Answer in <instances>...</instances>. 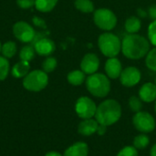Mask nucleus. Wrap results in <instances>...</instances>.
<instances>
[{
    "mask_svg": "<svg viewBox=\"0 0 156 156\" xmlns=\"http://www.w3.org/2000/svg\"><path fill=\"white\" fill-rule=\"evenodd\" d=\"M122 116V107L121 104L112 99L105 100L99 106H97V111L95 113V120L99 124L111 126L117 122Z\"/></svg>",
    "mask_w": 156,
    "mask_h": 156,
    "instance_id": "nucleus-2",
    "label": "nucleus"
},
{
    "mask_svg": "<svg viewBox=\"0 0 156 156\" xmlns=\"http://www.w3.org/2000/svg\"><path fill=\"white\" fill-rule=\"evenodd\" d=\"M105 72L109 79L116 80L120 78L122 71V62L120 61L117 57L115 58H109L105 63Z\"/></svg>",
    "mask_w": 156,
    "mask_h": 156,
    "instance_id": "nucleus-13",
    "label": "nucleus"
},
{
    "mask_svg": "<svg viewBox=\"0 0 156 156\" xmlns=\"http://www.w3.org/2000/svg\"><path fill=\"white\" fill-rule=\"evenodd\" d=\"M16 4L22 9H28L35 6V0H16Z\"/></svg>",
    "mask_w": 156,
    "mask_h": 156,
    "instance_id": "nucleus-31",
    "label": "nucleus"
},
{
    "mask_svg": "<svg viewBox=\"0 0 156 156\" xmlns=\"http://www.w3.org/2000/svg\"><path fill=\"white\" fill-rule=\"evenodd\" d=\"M141 78H142V74L139 69L131 66L122 69V74L120 76V80L123 86L131 88L137 85L140 82Z\"/></svg>",
    "mask_w": 156,
    "mask_h": 156,
    "instance_id": "nucleus-10",
    "label": "nucleus"
},
{
    "mask_svg": "<svg viewBox=\"0 0 156 156\" xmlns=\"http://www.w3.org/2000/svg\"><path fill=\"white\" fill-rule=\"evenodd\" d=\"M75 7L82 13H91L94 11V4L91 0H75Z\"/></svg>",
    "mask_w": 156,
    "mask_h": 156,
    "instance_id": "nucleus-21",
    "label": "nucleus"
},
{
    "mask_svg": "<svg viewBox=\"0 0 156 156\" xmlns=\"http://www.w3.org/2000/svg\"><path fill=\"white\" fill-rule=\"evenodd\" d=\"M100 68V58L94 53H87L80 61V69L86 75H91L98 71Z\"/></svg>",
    "mask_w": 156,
    "mask_h": 156,
    "instance_id": "nucleus-11",
    "label": "nucleus"
},
{
    "mask_svg": "<svg viewBox=\"0 0 156 156\" xmlns=\"http://www.w3.org/2000/svg\"><path fill=\"white\" fill-rule=\"evenodd\" d=\"M106 132H107V126L99 124V127H98V130H97V133L99 135H103Z\"/></svg>",
    "mask_w": 156,
    "mask_h": 156,
    "instance_id": "nucleus-34",
    "label": "nucleus"
},
{
    "mask_svg": "<svg viewBox=\"0 0 156 156\" xmlns=\"http://www.w3.org/2000/svg\"><path fill=\"white\" fill-rule=\"evenodd\" d=\"M45 156H63V155H62L61 154L58 153V152H55V151H50V152L47 153Z\"/></svg>",
    "mask_w": 156,
    "mask_h": 156,
    "instance_id": "nucleus-36",
    "label": "nucleus"
},
{
    "mask_svg": "<svg viewBox=\"0 0 156 156\" xmlns=\"http://www.w3.org/2000/svg\"><path fill=\"white\" fill-rule=\"evenodd\" d=\"M93 21L100 29L109 32L116 27L117 16L111 9L101 7L94 11Z\"/></svg>",
    "mask_w": 156,
    "mask_h": 156,
    "instance_id": "nucleus-6",
    "label": "nucleus"
},
{
    "mask_svg": "<svg viewBox=\"0 0 156 156\" xmlns=\"http://www.w3.org/2000/svg\"><path fill=\"white\" fill-rule=\"evenodd\" d=\"M32 46L34 47L37 54L45 57H49L51 54L54 53L56 49L55 42L52 39L46 37L37 40L34 44H32Z\"/></svg>",
    "mask_w": 156,
    "mask_h": 156,
    "instance_id": "nucleus-12",
    "label": "nucleus"
},
{
    "mask_svg": "<svg viewBox=\"0 0 156 156\" xmlns=\"http://www.w3.org/2000/svg\"><path fill=\"white\" fill-rule=\"evenodd\" d=\"M89 147L83 142H77L68 147L63 156H88Z\"/></svg>",
    "mask_w": 156,
    "mask_h": 156,
    "instance_id": "nucleus-16",
    "label": "nucleus"
},
{
    "mask_svg": "<svg viewBox=\"0 0 156 156\" xmlns=\"http://www.w3.org/2000/svg\"><path fill=\"white\" fill-rule=\"evenodd\" d=\"M148 40L149 42L156 47V20H153L148 27Z\"/></svg>",
    "mask_w": 156,
    "mask_h": 156,
    "instance_id": "nucleus-29",
    "label": "nucleus"
},
{
    "mask_svg": "<svg viewBox=\"0 0 156 156\" xmlns=\"http://www.w3.org/2000/svg\"><path fill=\"white\" fill-rule=\"evenodd\" d=\"M139 98L144 102L156 101V85L152 82L144 83L139 90Z\"/></svg>",
    "mask_w": 156,
    "mask_h": 156,
    "instance_id": "nucleus-15",
    "label": "nucleus"
},
{
    "mask_svg": "<svg viewBox=\"0 0 156 156\" xmlns=\"http://www.w3.org/2000/svg\"><path fill=\"white\" fill-rule=\"evenodd\" d=\"M117 156H138V152L134 146H126L118 153Z\"/></svg>",
    "mask_w": 156,
    "mask_h": 156,
    "instance_id": "nucleus-30",
    "label": "nucleus"
},
{
    "mask_svg": "<svg viewBox=\"0 0 156 156\" xmlns=\"http://www.w3.org/2000/svg\"><path fill=\"white\" fill-rule=\"evenodd\" d=\"M154 109H155V112H156V101H155V107H154Z\"/></svg>",
    "mask_w": 156,
    "mask_h": 156,
    "instance_id": "nucleus-39",
    "label": "nucleus"
},
{
    "mask_svg": "<svg viewBox=\"0 0 156 156\" xmlns=\"http://www.w3.org/2000/svg\"><path fill=\"white\" fill-rule=\"evenodd\" d=\"M98 46L107 58H115L122 51V41L119 37L112 32H104L98 38Z\"/></svg>",
    "mask_w": 156,
    "mask_h": 156,
    "instance_id": "nucleus-4",
    "label": "nucleus"
},
{
    "mask_svg": "<svg viewBox=\"0 0 156 156\" xmlns=\"http://www.w3.org/2000/svg\"><path fill=\"white\" fill-rule=\"evenodd\" d=\"M58 0H35V7L37 11L47 13L52 11Z\"/></svg>",
    "mask_w": 156,
    "mask_h": 156,
    "instance_id": "nucleus-20",
    "label": "nucleus"
},
{
    "mask_svg": "<svg viewBox=\"0 0 156 156\" xmlns=\"http://www.w3.org/2000/svg\"><path fill=\"white\" fill-rule=\"evenodd\" d=\"M148 16L152 20H156V4L152 5L148 8Z\"/></svg>",
    "mask_w": 156,
    "mask_h": 156,
    "instance_id": "nucleus-33",
    "label": "nucleus"
},
{
    "mask_svg": "<svg viewBox=\"0 0 156 156\" xmlns=\"http://www.w3.org/2000/svg\"><path fill=\"white\" fill-rule=\"evenodd\" d=\"M48 84V76L42 69H36L29 71V73L23 79L24 88L32 92H38L44 90Z\"/></svg>",
    "mask_w": 156,
    "mask_h": 156,
    "instance_id": "nucleus-5",
    "label": "nucleus"
},
{
    "mask_svg": "<svg viewBox=\"0 0 156 156\" xmlns=\"http://www.w3.org/2000/svg\"><path fill=\"white\" fill-rule=\"evenodd\" d=\"M86 74L80 69H75L70 71L68 76H67V80L69 81V84L73 85V86H80L81 85L84 81H86Z\"/></svg>",
    "mask_w": 156,
    "mask_h": 156,
    "instance_id": "nucleus-19",
    "label": "nucleus"
},
{
    "mask_svg": "<svg viewBox=\"0 0 156 156\" xmlns=\"http://www.w3.org/2000/svg\"><path fill=\"white\" fill-rule=\"evenodd\" d=\"M133 123L136 130L143 133H148L155 129V120L150 113L146 112H136L133 118Z\"/></svg>",
    "mask_w": 156,
    "mask_h": 156,
    "instance_id": "nucleus-8",
    "label": "nucleus"
},
{
    "mask_svg": "<svg viewBox=\"0 0 156 156\" xmlns=\"http://www.w3.org/2000/svg\"><path fill=\"white\" fill-rule=\"evenodd\" d=\"M1 48H2V45H1V42H0V52H1Z\"/></svg>",
    "mask_w": 156,
    "mask_h": 156,
    "instance_id": "nucleus-38",
    "label": "nucleus"
},
{
    "mask_svg": "<svg viewBox=\"0 0 156 156\" xmlns=\"http://www.w3.org/2000/svg\"><path fill=\"white\" fill-rule=\"evenodd\" d=\"M129 106L133 112H139L143 108V101L137 96H132L129 100Z\"/></svg>",
    "mask_w": 156,
    "mask_h": 156,
    "instance_id": "nucleus-28",
    "label": "nucleus"
},
{
    "mask_svg": "<svg viewBox=\"0 0 156 156\" xmlns=\"http://www.w3.org/2000/svg\"><path fill=\"white\" fill-rule=\"evenodd\" d=\"M99 127V122L90 118V119H85L82 122H80L78 126V132L80 134L83 136H90L97 133Z\"/></svg>",
    "mask_w": 156,
    "mask_h": 156,
    "instance_id": "nucleus-14",
    "label": "nucleus"
},
{
    "mask_svg": "<svg viewBox=\"0 0 156 156\" xmlns=\"http://www.w3.org/2000/svg\"><path fill=\"white\" fill-rule=\"evenodd\" d=\"M145 64L149 69L156 71V47L149 50L145 56Z\"/></svg>",
    "mask_w": 156,
    "mask_h": 156,
    "instance_id": "nucleus-26",
    "label": "nucleus"
},
{
    "mask_svg": "<svg viewBox=\"0 0 156 156\" xmlns=\"http://www.w3.org/2000/svg\"><path fill=\"white\" fill-rule=\"evenodd\" d=\"M149 143H150V139L145 133H141L133 139V146L139 150L146 148Z\"/></svg>",
    "mask_w": 156,
    "mask_h": 156,
    "instance_id": "nucleus-24",
    "label": "nucleus"
},
{
    "mask_svg": "<svg viewBox=\"0 0 156 156\" xmlns=\"http://www.w3.org/2000/svg\"><path fill=\"white\" fill-rule=\"evenodd\" d=\"M36 51L35 48L32 45H27L25 47H23L20 51H19V58L21 60H25V61H28L30 62L34 57H35Z\"/></svg>",
    "mask_w": 156,
    "mask_h": 156,
    "instance_id": "nucleus-23",
    "label": "nucleus"
},
{
    "mask_svg": "<svg viewBox=\"0 0 156 156\" xmlns=\"http://www.w3.org/2000/svg\"><path fill=\"white\" fill-rule=\"evenodd\" d=\"M75 111L78 116L82 120L90 119L95 116L97 105L90 98L82 96L77 100L75 104Z\"/></svg>",
    "mask_w": 156,
    "mask_h": 156,
    "instance_id": "nucleus-7",
    "label": "nucleus"
},
{
    "mask_svg": "<svg viewBox=\"0 0 156 156\" xmlns=\"http://www.w3.org/2000/svg\"><path fill=\"white\" fill-rule=\"evenodd\" d=\"M142 27V22L138 16H131L124 22V29L129 34H137Z\"/></svg>",
    "mask_w": 156,
    "mask_h": 156,
    "instance_id": "nucleus-18",
    "label": "nucleus"
},
{
    "mask_svg": "<svg viewBox=\"0 0 156 156\" xmlns=\"http://www.w3.org/2000/svg\"><path fill=\"white\" fill-rule=\"evenodd\" d=\"M33 23L37 26V27H42V28H47V26H46V23L45 21L42 19V18H39L37 16H34L33 17Z\"/></svg>",
    "mask_w": 156,
    "mask_h": 156,
    "instance_id": "nucleus-32",
    "label": "nucleus"
},
{
    "mask_svg": "<svg viewBox=\"0 0 156 156\" xmlns=\"http://www.w3.org/2000/svg\"><path fill=\"white\" fill-rule=\"evenodd\" d=\"M154 84H155V85H156V77H155V83H154Z\"/></svg>",
    "mask_w": 156,
    "mask_h": 156,
    "instance_id": "nucleus-40",
    "label": "nucleus"
},
{
    "mask_svg": "<svg viewBox=\"0 0 156 156\" xmlns=\"http://www.w3.org/2000/svg\"><path fill=\"white\" fill-rule=\"evenodd\" d=\"M9 61L6 58L0 56V81L5 80L9 73Z\"/></svg>",
    "mask_w": 156,
    "mask_h": 156,
    "instance_id": "nucleus-27",
    "label": "nucleus"
},
{
    "mask_svg": "<svg viewBox=\"0 0 156 156\" xmlns=\"http://www.w3.org/2000/svg\"><path fill=\"white\" fill-rule=\"evenodd\" d=\"M137 12H138V15H139V16H140V17H146V16H148V13H147V12H145L144 9L139 8Z\"/></svg>",
    "mask_w": 156,
    "mask_h": 156,
    "instance_id": "nucleus-35",
    "label": "nucleus"
},
{
    "mask_svg": "<svg viewBox=\"0 0 156 156\" xmlns=\"http://www.w3.org/2000/svg\"><path fill=\"white\" fill-rule=\"evenodd\" d=\"M150 42L144 36L128 34L122 41V52L129 59L138 60L144 58L150 50Z\"/></svg>",
    "mask_w": 156,
    "mask_h": 156,
    "instance_id": "nucleus-1",
    "label": "nucleus"
},
{
    "mask_svg": "<svg viewBox=\"0 0 156 156\" xmlns=\"http://www.w3.org/2000/svg\"><path fill=\"white\" fill-rule=\"evenodd\" d=\"M86 88L92 96L104 98L111 90V81L107 75L96 72L86 79Z\"/></svg>",
    "mask_w": 156,
    "mask_h": 156,
    "instance_id": "nucleus-3",
    "label": "nucleus"
},
{
    "mask_svg": "<svg viewBox=\"0 0 156 156\" xmlns=\"http://www.w3.org/2000/svg\"><path fill=\"white\" fill-rule=\"evenodd\" d=\"M150 155L156 156V144L152 147V149H151V151H150Z\"/></svg>",
    "mask_w": 156,
    "mask_h": 156,
    "instance_id": "nucleus-37",
    "label": "nucleus"
},
{
    "mask_svg": "<svg viewBox=\"0 0 156 156\" xmlns=\"http://www.w3.org/2000/svg\"><path fill=\"white\" fill-rule=\"evenodd\" d=\"M1 53L3 54V57L6 58H11L15 56L16 53V45L13 41H7L2 45L1 48Z\"/></svg>",
    "mask_w": 156,
    "mask_h": 156,
    "instance_id": "nucleus-22",
    "label": "nucleus"
},
{
    "mask_svg": "<svg viewBox=\"0 0 156 156\" xmlns=\"http://www.w3.org/2000/svg\"><path fill=\"white\" fill-rule=\"evenodd\" d=\"M58 66V61L54 57H48L44 59L42 62V70H44L46 73H50L56 69Z\"/></svg>",
    "mask_w": 156,
    "mask_h": 156,
    "instance_id": "nucleus-25",
    "label": "nucleus"
},
{
    "mask_svg": "<svg viewBox=\"0 0 156 156\" xmlns=\"http://www.w3.org/2000/svg\"><path fill=\"white\" fill-rule=\"evenodd\" d=\"M13 34L16 39L23 43H32L36 31L26 21H17L13 26Z\"/></svg>",
    "mask_w": 156,
    "mask_h": 156,
    "instance_id": "nucleus-9",
    "label": "nucleus"
},
{
    "mask_svg": "<svg viewBox=\"0 0 156 156\" xmlns=\"http://www.w3.org/2000/svg\"><path fill=\"white\" fill-rule=\"evenodd\" d=\"M29 69H30L29 62L25 60H20L19 62L16 63L12 68L11 74L13 77L16 79H21V78H25L29 73Z\"/></svg>",
    "mask_w": 156,
    "mask_h": 156,
    "instance_id": "nucleus-17",
    "label": "nucleus"
}]
</instances>
